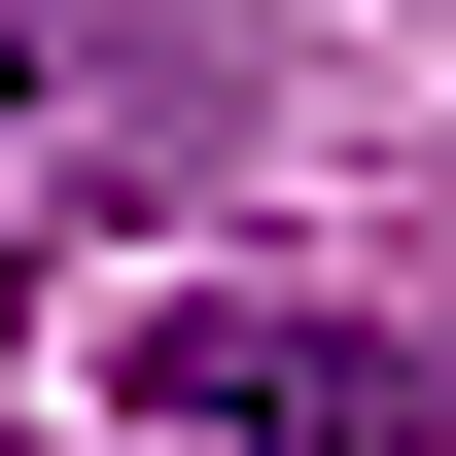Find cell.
<instances>
[{
  "instance_id": "7a4b0ae2",
  "label": "cell",
  "mask_w": 456,
  "mask_h": 456,
  "mask_svg": "<svg viewBox=\"0 0 456 456\" xmlns=\"http://www.w3.org/2000/svg\"><path fill=\"white\" fill-rule=\"evenodd\" d=\"M141 141H175V70H106V36H70V0H0V316H36V246L106 211Z\"/></svg>"
},
{
  "instance_id": "6da1fadb",
  "label": "cell",
  "mask_w": 456,
  "mask_h": 456,
  "mask_svg": "<svg viewBox=\"0 0 456 456\" xmlns=\"http://www.w3.org/2000/svg\"><path fill=\"white\" fill-rule=\"evenodd\" d=\"M70 387H106L141 456H456V351L351 316V281H106Z\"/></svg>"
}]
</instances>
